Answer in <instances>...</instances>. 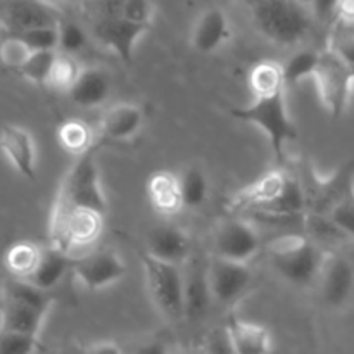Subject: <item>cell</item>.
I'll list each match as a JSON object with an SVG mask.
<instances>
[{
  "label": "cell",
  "instance_id": "obj_1",
  "mask_svg": "<svg viewBox=\"0 0 354 354\" xmlns=\"http://www.w3.org/2000/svg\"><path fill=\"white\" fill-rule=\"evenodd\" d=\"M256 30L277 45H297L308 37L313 14L297 0H242Z\"/></svg>",
  "mask_w": 354,
  "mask_h": 354
},
{
  "label": "cell",
  "instance_id": "obj_2",
  "mask_svg": "<svg viewBox=\"0 0 354 354\" xmlns=\"http://www.w3.org/2000/svg\"><path fill=\"white\" fill-rule=\"evenodd\" d=\"M328 252L308 235L290 234L275 239L266 245L273 272L294 287H311L318 283Z\"/></svg>",
  "mask_w": 354,
  "mask_h": 354
},
{
  "label": "cell",
  "instance_id": "obj_3",
  "mask_svg": "<svg viewBox=\"0 0 354 354\" xmlns=\"http://www.w3.org/2000/svg\"><path fill=\"white\" fill-rule=\"evenodd\" d=\"M227 109L235 120L261 128L268 137L275 161L283 166L286 145L297 138V127L287 109L286 92L272 97H254L248 106H230Z\"/></svg>",
  "mask_w": 354,
  "mask_h": 354
},
{
  "label": "cell",
  "instance_id": "obj_4",
  "mask_svg": "<svg viewBox=\"0 0 354 354\" xmlns=\"http://www.w3.org/2000/svg\"><path fill=\"white\" fill-rule=\"evenodd\" d=\"M100 142L86 154L78 156L71 168L62 178L61 187L55 196L54 206L61 207H83L107 214V199L100 183L99 166H97V151Z\"/></svg>",
  "mask_w": 354,
  "mask_h": 354
},
{
  "label": "cell",
  "instance_id": "obj_5",
  "mask_svg": "<svg viewBox=\"0 0 354 354\" xmlns=\"http://www.w3.org/2000/svg\"><path fill=\"white\" fill-rule=\"evenodd\" d=\"M137 256L140 259L145 286L156 310L168 322L185 320L182 266L152 258L144 249H137Z\"/></svg>",
  "mask_w": 354,
  "mask_h": 354
},
{
  "label": "cell",
  "instance_id": "obj_6",
  "mask_svg": "<svg viewBox=\"0 0 354 354\" xmlns=\"http://www.w3.org/2000/svg\"><path fill=\"white\" fill-rule=\"evenodd\" d=\"M106 214L83 207H52L50 245L73 256V251L88 249L100 239Z\"/></svg>",
  "mask_w": 354,
  "mask_h": 354
},
{
  "label": "cell",
  "instance_id": "obj_7",
  "mask_svg": "<svg viewBox=\"0 0 354 354\" xmlns=\"http://www.w3.org/2000/svg\"><path fill=\"white\" fill-rule=\"evenodd\" d=\"M306 199V214L328 216L354 189V159L342 162L330 176L322 178L313 166L303 162L296 173Z\"/></svg>",
  "mask_w": 354,
  "mask_h": 354
},
{
  "label": "cell",
  "instance_id": "obj_8",
  "mask_svg": "<svg viewBox=\"0 0 354 354\" xmlns=\"http://www.w3.org/2000/svg\"><path fill=\"white\" fill-rule=\"evenodd\" d=\"M315 85L322 104L334 120L346 113L351 100L354 75L335 52L325 48L320 52V62L315 71Z\"/></svg>",
  "mask_w": 354,
  "mask_h": 354
},
{
  "label": "cell",
  "instance_id": "obj_9",
  "mask_svg": "<svg viewBox=\"0 0 354 354\" xmlns=\"http://www.w3.org/2000/svg\"><path fill=\"white\" fill-rule=\"evenodd\" d=\"M213 245L216 258L248 265L261 252L263 241L249 220L227 218L218 225Z\"/></svg>",
  "mask_w": 354,
  "mask_h": 354
},
{
  "label": "cell",
  "instance_id": "obj_10",
  "mask_svg": "<svg viewBox=\"0 0 354 354\" xmlns=\"http://www.w3.org/2000/svg\"><path fill=\"white\" fill-rule=\"evenodd\" d=\"M127 263L118 252L111 249H100L75 258L71 275L90 292L102 290L114 286L127 277Z\"/></svg>",
  "mask_w": 354,
  "mask_h": 354
},
{
  "label": "cell",
  "instance_id": "obj_11",
  "mask_svg": "<svg viewBox=\"0 0 354 354\" xmlns=\"http://www.w3.org/2000/svg\"><path fill=\"white\" fill-rule=\"evenodd\" d=\"M207 280L214 303L234 308L245 297L252 286V272L244 263L228 261L213 256L207 263Z\"/></svg>",
  "mask_w": 354,
  "mask_h": 354
},
{
  "label": "cell",
  "instance_id": "obj_12",
  "mask_svg": "<svg viewBox=\"0 0 354 354\" xmlns=\"http://www.w3.org/2000/svg\"><path fill=\"white\" fill-rule=\"evenodd\" d=\"M151 26L124 19L123 16L102 17L92 23V37L100 45L113 50L123 62L133 61L135 47Z\"/></svg>",
  "mask_w": 354,
  "mask_h": 354
},
{
  "label": "cell",
  "instance_id": "obj_13",
  "mask_svg": "<svg viewBox=\"0 0 354 354\" xmlns=\"http://www.w3.org/2000/svg\"><path fill=\"white\" fill-rule=\"evenodd\" d=\"M0 17L9 35L57 26L62 19L59 10L44 0H3Z\"/></svg>",
  "mask_w": 354,
  "mask_h": 354
},
{
  "label": "cell",
  "instance_id": "obj_14",
  "mask_svg": "<svg viewBox=\"0 0 354 354\" xmlns=\"http://www.w3.org/2000/svg\"><path fill=\"white\" fill-rule=\"evenodd\" d=\"M322 301L332 310L346 306L354 290V268L348 258L328 252L318 279Z\"/></svg>",
  "mask_w": 354,
  "mask_h": 354
},
{
  "label": "cell",
  "instance_id": "obj_15",
  "mask_svg": "<svg viewBox=\"0 0 354 354\" xmlns=\"http://www.w3.org/2000/svg\"><path fill=\"white\" fill-rule=\"evenodd\" d=\"M183 268V315L185 320L197 322L204 318L209 311L213 294L207 280V265L199 259L190 258Z\"/></svg>",
  "mask_w": 354,
  "mask_h": 354
},
{
  "label": "cell",
  "instance_id": "obj_16",
  "mask_svg": "<svg viewBox=\"0 0 354 354\" xmlns=\"http://www.w3.org/2000/svg\"><path fill=\"white\" fill-rule=\"evenodd\" d=\"M0 151L14 169L28 180L37 176V147L28 130L17 124H3L0 128Z\"/></svg>",
  "mask_w": 354,
  "mask_h": 354
},
{
  "label": "cell",
  "instance_id": "obj_17",
  "mask_svg": "<svg viewBox=\"0 0 354 354\" xmlns=\"http://www.w3.org/2000/svg\"><path fill=\"white\" fill-rule=\"evenodd\" d=\"M145 252L161 261L183 266L192 258V244L187 232L175 225H158L151 228L145 241Z\"/></svg>",
  "mask_w": 354,
  "mask_h": 354
},
{
  "label": "cell",
  "instance_id": "obj_18",
  "mask_svg": "<svg viewBox=\"0 0 354 354\" xmlns=\"http://www.w3.org/2000/svg\"><path fill=\"white\" fill-rule=\"evenodd\" d=\"M144 127V113L137 104L120 102L111 106L99 121V133L104 140H130Z\"/></svg>",
  "mask_w": 354,
  "mask_h": 354
},
{
  "label": "cell",
  "instance_id": "obj_19",
  "mask_svg": "<svg viewBox=\"0 0 354 354\" xmlns=\"http://www.w3.org/2000/svg\"><path fill=\"white\" fill-rule=\"evenodd\" d=\"M145 190L152 209L161 216H175L185 209L182 189H180V175H175L169 169H159L152 173Z\"/></svg>",
  "mask_w": 354,
  "mask_h": 354
},
{
  "label": "cell",
  "instance_id": "obj_20",
  "mask_svg": "<svg viewBox=\"0 0 354 354\" xmlns=\"http://www.w3.org/2000/svg\"><path fill=\"white\" fill-rule=\"evenodd\" d=\"M225 330L235 354H272V334L265 325L230 317Z\"/></svg>",
  "mask_w": 354,
  "mask_h": 354
},
{
  "label": "cell",
  "instance_id": "obj_21",
  "mask_svg": "<svg viewBox=\"0 0 354 354\" xmlns=\"http://www.w3.org/2000/svg\"><path fill=\"white\" fill-rule=\"evenodd\" d=\"M230 38V24L227 14L218 7L204 10L194 24L190 44L201 54L218 50Z\"/></svg>",
  "mask_w": 354,
  "mask_h": 354
},
{
  "label": "cell",
  "instance_id": "obj_22",
  "mask_svg": "<svg viewBox=\"0 0 354 354\" xmlns=\"http://www.w3.org/2000/svg\"><path fill=\"white\" fill-rule=\"evenodd\" d=\"M47 315L48 313L35 310L28 304L2 297V301H0V332L40 337Z\"/></svg>",
  "mask_w": 354,
  "mask_h": 354
},
{
  "label": "cell",
  "instance_id": "obj_23",
  "mask_svg": "<svg viewBox=\"0 0 354 354\" xmlns=\"http://www.w3.org/2000/svg\"><path fill=\"white\" fill-rule=\"evenodd\" d=\"M68 95L76 106L85 107V109L102 106L111 95L109 75L99 68H83L82 75L69 90Z\"/></svg>",
  "mask_w": 354,
  "mask_h": 354
},
{
  "label": "cell",
  "instance_id": "obj_24",
  "mask_svg": "<svg viewBox=\"0 0 354 354\" xmlns=\"http://www.w3.org/2000/svg\"><path fill=\"white\" fill-rule=\"evenodd\" d=\"M73 263H75V258L71 254L47 245L41 251L40 263L28 282L37 286L38 289L52 292L64 280V277L73 272Z\"/></svg>",
  "mask_w": 354,
  "mask_h": 354
},
{
  "label": "cell",
  "instance_id": "obj_25",
  "mask_svg": "<svg viewBox=\"0 0 354 354\" xmlns=\"http://www.w3.org/2000/svg\"><path fill=\"white\" fill-rule=\"evenodd\" d=\"M248 82L254 97H272L287 88L282 64L275 61L256 62L249 71Z\"/></svg>",
  "mask_w": 354,
  "mask_h": 354
},
{
  "label": "cell",
  "instance_id": "obj_26",
  "mask_svg": "<svg viewBox=\"0 0 354 354\" xmlns=\"http://www.w3.org/2000/svg\"><path fill=\"white\" fill-rule=\"evenodd\" d=\"M44 248L35 242L21 241L10 245L6 252V268L12 279L30 280L40 263Z\"/></svg>",
  "mask_w": 354,
  "mask_h": 354
},
{
  "label": "cell",
  "instance_id": "obj_27",
  "mask_svg": "<svg viewBox=\"0 0 354 354\" xmlns=\"http://www.w3.org/2000/svg\"><path fill=\"white\" fill-rule=\"evenodd\" d=\"M57 142L62 151L69 152L75 158L92 151L99 142H95L92 127L83 120H66L57 128Z\"/></svg>",
  "mask_w": 354,
  "mask_h": 354
},
{
  "label": "cell",
  "instance_id": "obj_28",
  "mask_svg": "<svg viewBox=\"0 0 354 354\" xmlns=\"http://www.w3.org/2000/svg\"><path fill=\"white\" fill-rule=\"evenodd\" d=\"M2 297L3 299H10V301H17V303L28 304V306L44 311V313H48L52 304H54L52 292L38 289L37 286H33V283L28 282V280L12 279V277H9V279L3 282Z\"/></svg>",
  "mask_w": 354,
  "mask_h": 354
},
{
  "label": "cell",
  "instance_id": "obj_29",
  "mask_svg": "<svg viewBox=\"0 0 354 354\" xmlns=\"http://www.w3.org/2000/svg\"><path fill=\"white\" fill-rule=\"evenodd\" d=\"M180 189H182L183 207L197 209L209 197V180L203 169L197 166H189L180 175Z\"/></svg>",
  "mask_w": 354,
  "mask_h": 354
},
{
  "label": "cell",
  "instance_id": "obj_30",
  "mask_svg": "<svg viewBox=\"0 0 354 354\" xmlns=\"http://www.w3.org/2000/svg\"><path fill=\"white\" fill-rule=\"evenodd\" d=\"M320 62V52L311 50V48H304V50L296 52L292 57L287 59L283 68V78H286L287 86L299 85L303 80L313 78L315 71Z\"/></svg>",
  "mask_w": 354,
  "mask_h": 354
},
{
  "label": "cell",
  "instance_id": "obj_31",
  "mask_svg": "<svg viewBox=\"0 0 354 354\" xmlns=\"http://www.w3.org/2000/svg\"><path fill=\"white\" fill-rule=\"evenodd\" d=\"M83 68L80 66V62L76 61V57L73 55H66L57 52V57H55L54 68H52L50 78H48V86H52L57 92L69 93V90L73 88V85L76 83V80L82 75Z\"/></svg>",
  "mask_w": 354,
  "mask_h": 354
},
{
  "label": "cell",
  "instance_id": "obj_32",
  "mask_svg": "<svg viewBox=\"0 0 354 354\" xmlns=\"http://www.w3.org/2000/svg\"><path fill=\"white\" fill-rule=\"evenodd\" d=\"M55 57H57V50L31 52L26 62L21 66L19 75L28 82L35 83V85H47L52 68H54Z\"/></svg>",
  "mask_w": 354,
  "mask_h": 354
},
{
  "label": "cell",
  "instance_id": "obj_33",
  "mask_svg": "<svg viewBox=\"0 0 354 354\" xmlns=\"http://www.w3.org/2000/svg\"><path fill=\"white\" fill-rule=\"evenodd\" d=\"M59 30V45L57 52L66 55H73L75 57L78 52H82L83 48L88 44V35L86 31L80 26L78 23L69 19H61L57 26Z\"/></svg>",
  "mask_w": 354,
  "mask_h": 354
},
{
  "label": "cell",
  "instance_id": "obj_34",
  "mask_svg": "<svg viewBox=\"0 0 354 354\" xmlns=\"http://www.w3.org/2000/svg\"><path fill=\"white\" fill-rule=\"evenodd\" d=\"M328 48L342 59V62L351 69L354 75V26L351 23L342 21L335 28Z\"/></svg>",
  "mask_w": 354,
  "mask_h": 354
},
{
  "label": "cell",
  "instance_id": "obj_35",
  "mask_svg": "<svg viewBox=\"0 0 354 354\" xmlns=\"http://www.w3.org/2000/svg\"><path fill=\"white\" fill-rule=\"evenodd\" d=\"M59 26V24H57ZM57 26L47 28H35V30L16 33V37L30 48L31 52H44V50H57L59 45V30Z\"/></svg>",
  "mask_w": 354,
  "mask_h": 354
},
{
  "label": "cell",
  "instance_id": "obj_36",
  "mask_svg": "<svg viewBox=\"0 0 354 354\" xmlns=\"http://www.w3.org/2000/svg\"><path fill=\"white\" fill-rule=\"evenodd\" d=\"M37 349L38 337L0 332V354H35Z\"/></svg>",
  "mask_w": 354,
  "mask_h": 354
},
{
  "label": "cell",
  "instance_id": "obj_37",
  "mask_svg": "<svg viewBox=\"0 0 354 354\" xmlns=\"http://www.w3.org/2000/svg\"><path fill=\"white\" fill-rule=\"evenodd\" d=\"M335 227L348 239H354V189L328 214Z\"/></svg>",
  "mask_w": 354,
  "mask_h": 354
},
{
  "label": "cell",
  "instance_id": "obj_38",
  "mask_svg": "<svg viewBox=\"0 0 354 354\" xmlns=\"http://www.w3.org/2000/svg\"><path fill=\"white\" fill-rule=\"evenodd\" d=\"M30 55L31 50L16 35H7L6 38H2V66H9L19 71Z\"/></svg>",
  "mask_w": 354,
  "mask_h": 354
},
{
  "label": "cell",
  "instance_id": "obj_39",
  "mask_svg": "<svg viewBox=\"0 0 354 354\" xmlns=\"http://www.w3.org/2000/svg\"><path fill=\"white\" fill-rule=\"evenodd\" d=\"M152 14H154L152 0H124L121 16L128 21H133V23L151 26Z\"/></svg>",
  "mask_w": 354,
  "mask_h": 354
},
{
  "label": "cell",
  "instance_id": "obj_40",
  "mask_svg": "<svg viewBox=\"0 0 354 354\" xmlns=\"http://www.w3.org/2000/svg\"><path fill=\"white\" fill-rule=\"evenodd\" d=\"M204 354H235L234 348H232L230 341L225 327L214 328L207 334L206 341H204V348L201 349Z\"/></svg>",
  "mask_w": 354,
  "mask_h": 354
},
{
  "label": "cell",
  "instance_id": "obj_41",
  "mask_svg": "<svg viewBox=\"0 0 354 354\" xmlns=\"http://www.w3.org/2000/svg\"><path fill=\"white\" fill-rule=\"evenodd\" d=\"M124 0H88L90 14L93 16V21L102 19V17H116L123 12Z\"/></svg>",
  "mask_w": 354,
  "mask_h": 354
},
{
  "label": "cell",
  "instance_id": "obj_42",
  "mask_svg": "<svg viewBox=\"0 0 354 354\" xmlns=\"http://www.w3.org/2000/svg\"><path fill=\"white\" fill-rule=\"evenodd\" d=\"M341 6L342 0H313L310 6V10L313 14V19L327 23V21L334 19L335 14L341 10Z\"/></svg>",
  "mask_w": 354,
  "mask_h": 354
},
{
  "label": "cell",
  "instance_id": "obj_43",
  "mask_svg": "<svg viewBox=\"0 0 354 354\" xmlns=\"http://www.w3.org/2000/svg\"><path fill=\"white\" fill-rule=\"evenodd\" d=\"M83 354H123L120 346L113 341H100L85 349Z\"/></svg>",
  "mask_w": 354,
  "mask_h": 354
},
{
  "label": "cell",
  "instance_id": "obj_44",
  "mask_svg": "<svg viewBox=\"0 0 354 354\" xmlns=\"http://www.w3.org/2000/svg\"><path fill=\"white\" fill-rule=\"evenodd\" d=\"M135 354H169L168 348H166L162 342H147V344H142L140 348L135 351Z\"/></svg>",
  "mask_w": 354,
  "mask_h": 354
},
{
  "label": "cell",
  "instance_id": "obj_45",
  "mask_svg": "<svg viewBox=\"0 0 354 354\" xmlns=\"http://www.w3.org/2000/svg\"><path fill=\"white\" fill-rule=\"evenodd\" d=\"M297 2L303 3L304 7H308V9H310V6H311V2H313V0H297Z\"/></svg>",
  "mask_w": 354,
  "mask_h": 354
},
{
  "label": "cell",
  "instance_id": "obj_46",
  "mask_svg": "<svg viewBox=\"0 0 354 354\" xmlns=\"http://www.w3.org/2000/svg\"><path fill=\"white\" fill-rule=\"evenodd\" d=\"M185 354H204L203 351H197V349H192V351H187Z\"/></svg>",
  "mask_w": 354,
  "mask_h": 354
},
{
  "label": "cell",
  "instance_id": "obj_47",
  "mask_svg": "<svg viewBox=\"0 0 354 354\" xmlns=\"http://www.w3.org/2000/svg\"><path fill=\"white\" fill-rule=\"evenodd\" d=\"M0 66H2V38H0Z\"/></svg>",
  "mask_w": 354,
  "mask_h": 354
},
{
  "label": "cell",
  "instance_id": "obj_48",
  "mask_svg": "<svg viewBox=\"0 0 354 354\" xmlns=\"http://www.w3.org/2000/svg\"><path fill=\"white\" fill-rule=\"evenodd\" d=\"M62 2H80V0H62Z\"/></svg>",
  "mask_w": 354,
  "mask_h": 354
}]
</instances>
